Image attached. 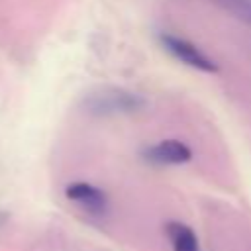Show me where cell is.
Returning a JSON list of instances; mask_svg holds the SVG:
<instances>
[{
  "label": "cell",
  "instance_id": "obj_1",
  "mask_svg": "<svg viewBox=\"0 0 251 251\" xmlns=\"http://www.w3.org/2000/svg\"><path fill=\"white\" fill-rule=\"evenodd\" d=\"M145 106V98L124 88H100L84 98V112L92 116L131 114Z\"/></svg>",
  "mask_w": 251,
  "mask_h": 251
},
{
  "label": "cell",
  "instance_id": "obj_2",
  "mask_svg": "<svg viewBox=\"0 0 251 251\" xmlns=\"http://www.w3.org/2000/svg\"><path fill=\"white\" fill-rule=\"evenodd\" d=\"M157 37H159L161 47L167 53H171L176 61H180V63H184L192 69L204 71V73H216L218 71V65L206 53H202L194 43L186 41L184 37H178V35H173V33H167V31H161Z\"/></svg>",
  "mask_w": 251,
  "mask_h": 251
},
{
  "label": "cell",
  "instance_id": "obj_3",
  "mask_svg": "<svg viewBox=\"0 0 251 251\" xmlns=\"http://www.w3.org/2000/svg\"><path fill=\"white\" fill-rule=\"evenodd\" d=\"M65 196L71 202H75L76 206H80L86 214L96 216V218L106 216L110 210V202H108L106 192L102 188L90 184V182H84V180H76V182L67 184Z\"/></svg>",
  "mask_w": 251,
  "mask_h": 251
},
{
  "label": "cell",
  "instance_id": "obj_4",
  "mask_svg": "<svg viewBox=\"0 0 251 251\" xmlns=\"http://www.w3.org/2000/svg\"><path fill=\"white\" fill-rule=\"evenodd\" d=\"M143 161L151 165H182L192 159V151L186 143L178 139H163L141 151Z\"/></svg>",
  "mask_w": 251,
  "mask_h": 251
},
{
  "label": "cell",
  "instance_id": "obj_5",
  "mask_svg": "<svg viewBox=\"0 0 251 251\" xmlns=\"http://www.w3.org/2000/svg\"><path fill=\"white\" fill-rule=\"evenodd\" d=\"M165 233L171 241L173 251H200L198 237L190 226L173 220L165 226Z\"/></svg>",
  "mask_w": 251,
  "mask_h": 251
},
{
  "label": "cell",
  "instance_id": "obj_6",
  "mask_svg": "<svg viewBox=\"0 0 251 251\" xmlns=\"http://www.w3.org/2000/svg\"><path fill=\"white\" fill-rule=\"evenodd\" d=\"M212 2L251 27V0H212Z\"/></svg>",
  "mask_w": 251,
  "mask_h": 251
},
{
  "label": "cell",
  "instance_id": "obj_7",
  "mask_svg": "<svg viewBox=\"0 0 251 251\" xmlns=\"http://www.w3.org/2000/svg\"><path fill=\"white\" fill-rule=\"evenodd\" d=\"M0 224H2V216H0Z\"/></svg>",
  "mask_w": 251,
  "mask_h": 251
}]
</instances>
